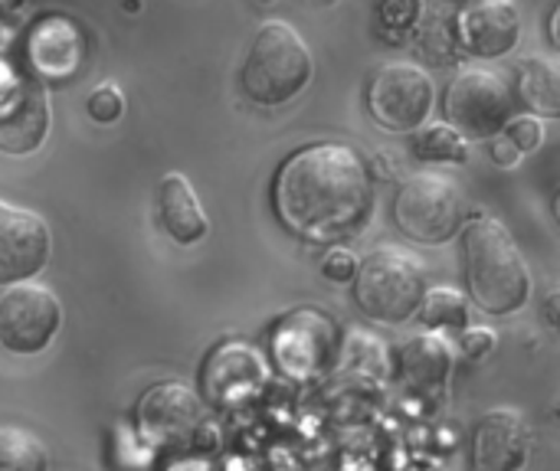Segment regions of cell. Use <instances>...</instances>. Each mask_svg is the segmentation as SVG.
<instances>
[{"label":"cell","mask_w":560,"mask_h":471,"mask_svg":"<svg viewBox=\"0 0 560 471\" xmlns=\"http://www.w3.org/2000/svg\"><path fill=\"white\" fill-rule=\"evenodd\" d=\"M459 46L479 59H499L518 46L522 13L512 0H476L456 16Z\"/></svg>","instance_id":"7c38bea8"},{"label":"cell","mask_w":560,"mask_h":471,"mask_svg":"<svg viewBox=\"0 0 560 471\" xmlns=\"http://www.w3.org/2000/svg\"><path fill=\"white\" fill-rule=\"evenodd\" d=\"M545 311H548V325H558V292L548 295V308Z\"/></svg>","instance_id":"f1b7e54d"},{"label":"cell","mask_w":560,"mask_h":471,"mask_svg":"<svg viewBox=\"0 0 560 471\" xmlns=\"http://www.w3.org/2000/svg\"><path fill=\"white\" fill-rule=\"evenodd\" d=\"M368 111L387 131H417L433 111V79L413 62H384L371 72Z\"/></svg>","instance_id":"52a82bcc"},{"label":"cell","mask_w":560,"mask_h":471,"mask_svg":"<svg viewBox=\"0 0 560 471\" xmlns=\"http://www.w3.org/2000/svg\"><path fill=\"white\" fill-rule=\"evenodd\" d=\"M331 325L318 311H292L276 328V361L285 374L305 377L328 357Z\"/></svg>","instance_id":"4fadbf2b"},{"label":"cell","mask_w":560,"mask_h":471,"mask_svg":"<svg viewBox=\"0 0 560 471\" xmlns=\"http://www.w3.org/2000/svg\"><path fill=\"white\" fill-rule=\"evenodd\" d=\"M262 380V364L253 351L240 348V344H226L220 348L207 370H203V390L210 397V403H233L236 397H243L246 390H253Z\"/></svg>","instance_id":"2e32d148"},{"label":"cell","mask_w":560,"mask_h":471,"mask_svg":"<svg viewBox=\"0 0 560 471\" xmlns=\"http://www.w3.org/2000/svg\"><path fill=\"white\" fill-rule=\"evenodd\" d=\"M459 348H463V354H466L469 361H482L486 354L495 351V331H489V328H469V331L463 334Z\"/></svg>","instance_id":"4316f807"},{"label":"cell","mask_w":560,"mask_h":471,"mask_svg":"<svg viewBox=\"0 0 560 471\" xmlns=\"http://www.w3.org/2000/svg\"><path fill=\"white\" fill-rule=\"evenodd\" d=\"M423 16V0H384L381 3V23L384 30H397L407 33L410 26H417Z\"/></svg>","instance_id":"cb8c5ba5"},{"label":"cell","mask_w":560,"mask_h":471,"mask_svg":"<svg viewBox=\"0 0 560 471\" xmlns=\"http://www.w3.org/2000/svg\"><path fill=\"white\" fill-rule=\"evenodd\" d=\"M158 216L167 236L180 246H194L207 236V213L184 174H164L158 187Z\"/></svg>","instance_id":"5bb4252c"},{"label":"cell","mask_w":560,"mask_h":471,"mask_svg":"<svg viewBox=\"0 0 560 471\" xmlns=\"http://www.w3.org/2000/svg\"><path fill=\"white\" fill-rule=\"evenodd\" d=\"M325 279H331V282H351L354 279V272H358V259L348 252V249H331L328 256H325Z\"/></svg>","instance_id":"484cf974"},{"label":"cell","mask_w":560,"mask_h":471,"mask_svg":"<svg viewBox=\"0 0 560 471\" xmlns=\"http://www.w3.org/2000/svg\"><path fill=\"white\" fill-rule=\"evenodd\" d=\"M532 456V426L518 410H489L472 433V471H522Z\"/></svg>","instance_id":"8fae6325"},{"label":"cell","mask_w":560,"mask_h":471,"mask_svg":"<svg viewBox=\"0 0 560 471\" xmlns=\"http://www.w3.org/2000/svg\"><path fill=\"white\" fill-rule=\"evenodd\" d=\"M423 26H420V49L427 59H433L436 66H450L459 52V33H456V16L443 7L430 10L420 16Z\"/></svg>","instance_id":"44dd1931"},{"label":"cell","mask_w":560,"mask_h":471,"mask_svg":"<svg viewBox=\"0 0 560 471\" xmlns=\"http://www.w3.org/2000/svg\"><path fill=\"white\" fill-rule=\"evenodd\" d=\"M466 282L472 302L489 315H512L528 305L532 275L512 233L492 216H469L463 226Z\"/></svg>","instance_id":"7a4b0ae2"},{"label":"cell","mask_w":560,"mask_h":471,"mask_svg":"<svg viewBox=\"0 0 560 471\" xmlns=\"http://www.w3.org/2000/svg\"><path fill=\"white\" fill-rule=\"evenodd\" d=\"M466 220V197L446 174H413L400 184L394 197V223L404 236L443 246L456 236Z\"/></svg>","instance_id":"5b68a950"},{"label":"cell","mask_w":560,"mask_h":471,"mask_svg":"<svg viewBox=\"0 0 560 471\" xmlns=\"http://www.w3.org/2000/svg\"><path fill=\"white\" fill-rule=\"evenodd\" d=\"M315 62L308 43L285 20H269L253 36L240 82L246 98L262 108H276L302 95L312 82Z\"/></svg>","instance_id":"3957f363"},{"label":"cell","mask_w":560,"mask_h":471,"mask_svg":"<svg viewBox=\"0 0 560 471\" xmlns=\"http://www.w3.org/2000/svg\"><path fill=\"white\" fill-rule=\"evenodd\" d=\"M410 148L420 161H433V164H466L469 161V141L459 131H453L450 125L417 128L410 138Z\"/></svg>","instance_id":"d6986e66"},{"label":"cell","mask_w":560,"mask_h":471,"mask_svg":"<svg viewBox=\"0 0 560 471\" xmlns=\"http://www.w3.org/2000/svg\"><path fill=\"white\" fill-rule=\"evenodd\" d=\"M322 3H331V0H322Z\"/></svg>","instance_id":"4dcf8cb0"},{"label":"cell","mask_w":560,"mask_h":471,"mask_svg":"<svg viewBox=\"0 0 560 471\" xmlns=\"http://www.w3.org/2000/svg\"><path fill=\"white\" fill-rule=\"evenodd\" d=\"M49 128V105L39 82L10 75L0 89V151L30 154L43 144Z\"/></svg>","instance_id":"30bf717a"},{"label":"cell","mask_w":560,"mask_h":471,"mask_svg":"<svg viewBox=\"0 0 560 471\" xmlns=\"http://www.w3.org/2000/svg\"><path fill=\"white\" fill-rule=\"evenodd\" d=\"M397 367H400V380L413 393H433L443 387V380L453 367V351L436 334H413L400 344Z\"/></svg>","instance_id":"9a60e30c"},{"label":"cell","mask_w":560,"mask_h":471,"mask_svg":"<svg viewBox=\"0 0 560 471\" xmlns=\"http://www.w3.org/2000/svg\"><path fill=\"white\" fill-rule=\"evenodd\" d=\"M427 292L430 289L420 259L400 246H377L358 262L354 302L371 321H407L410 315H417Z\"/></svg>","instance_id":"277c9868"},{"label":"cell","mask_w":560,"mask_h":471,"mask_svg":"<svg viewBox=\"0 0 560 471\" xmlns=\"http://www.w3.org/2000/svg\"><path fill=\"white\" fill-rule=\"evenodd\" d=\"M446 121L453 131L469 138H495L505 131L515 111L512 85L492 69H463L446 89Z\"/></svg>","instance_id":"8992f818"},{"label":"cell","mask_w":560,"mask_h":471,"mask_svg":"<svg viewBox=\"0 0 560 471\" xmlns=\"http://www.w3.org/2000/svg\"><path fill=\"white\" fill-rule=\"evenodd\" d=\"M505 138L518 148V154L538 151L541 141H545V125H541V118H535V115H522V118H512V121L505 125Z\"/></svg>","instance_id":"d4e9b609"},{"label":"cell","mask_w":560,"mask_h":471,"mask_svg":"<svg viewBox=\"0 0 560 471\" xmlns=\"http://www.w3.org/2000/svg\"><path fill=\"white\" fill-rule=\"evenodd\" d=\"M512 95H518V102L525 108H532L535 115L545 118H558L560 115V75L558 66L545 56H532L522 59L515 66V89Z\"/></svg>","instance_id":"ac0fdd59"},{"label":"cell","mask_w":560,"mask_h":471,"mask_svg":"<svg viewBox=\"0 0 560 471\" xmlns=\"http://www.w3.org/2000/svg\"><path fill=\"white\" fill-rule=\"evenodd\" d=\"M276 213L285 229L312 243L358 233L374 207V184L358 151L331 141L295 151L276 174Z\"/></svg>","instance_id":"6da1fadb"},{"label":"cell","mask_w":560,"mask_h":471,"mask_svg":"<svg viewBox=\"0 0 560 471\" xmlns=\"http://www.w3.org/2000/svg\"><path fill=\"white\" fill-rule=\"evenodd\" d=\"M0 471H49V456L39 436L20 426L0 429Z\"/></svg>","instance_id":"ffe728a7"},{"label":"cell","mask_w":560,"mask_h":471,"mask_svg":"<svg viewBox=\"0 0 560 471\" xmlns=\"http://www.w3.org/2000/svg\"><path fill=\"white\" fill-rule=\"evenodd\" d=\"M417 311H420L427 328H466V321H469L466 295L450 289V285H440V289L427 292Z\"/></svg>","instance_id":"7402d4cb"},{"label":"cell","mask_w":560,"mask_h":471,"mask_svg":"<svg viewBox=\"0 0 560 471\" xmlns=\"http://www.w3.org/2000/svg\"><path fill=\"white\" fill-rule=\"evenodd\" d=\"M52 236L43 216L0 200V285H23L49 262Z\"/></svg>","instance_id":"9c48e42d"},{"label":"cell","mask_w":560,"mask_h":471,"mask_svg":"<svg viewBox=\"0 0 560 471\" xmlns=\"http://www.w3.org/2000/svg\"><path fill=\"white\" fill-rule=\"evenodd\" d=\"M89 115L98 121V125H112V121H118L121 115H125V95H121V89H115V85H98L92 95H89Z\"/></svg>","instance_id":"603a6c76"},{"label":"cell","mask_w":560,"mask_h":471,"mask_svg":"<svg viewBox=\"0 0 560 471\" xmlns=\"http://www.w3.org/2000/svg\"><path fill=\"white\" fill-rule=\"evenodd\" d=\"M259 3H272V0H259Z\"/></svg>","instance_id":"f546056e"},{"label":"cell","mask_w":560,"mask_h":471,"mask_svg":"<svg viewBox=\"0 0 560 471\" xmlns=\"http://www.w3.org/2000/svg\"><path fill=\"white\" fill-rule=\"evenodd\" d=\"M489 154L499 167H515L518 164V148L505 138V134H495L492 144H489Z\"/></svg>","instance_id":"83f0119b"},{"label":"cell","mask_w":560,"mask_h":471,"mask_svg":"<svg viewBox=\"0 0 560 471\" xmlns=\"http://www.w3.org/2000/svg\"><path fill=\"white\" fill-rule=\"evenodd\" d=\"M62 325L59 298L43 285H10L0 298V344L10 354H39Z\"/></svg>","instance_id":"ba28073f"},{"label":"cell","mask_w":560,"mask_h":471,"mask_svg":"<svg viewBox=\"0 0 560 471\" xmlns=\"http://www.w3.org/2000/svg\"><path fill=\"white\" fill-rule=\"evenodd\" d=\"M197 400L187 387L180 384H161L154 390H148V397L138 403V420L144 423L148 433L158 436H174V433H187L190 426H197Z\"/></svg>","instance_id":"e0dca14e"}]
</instances>
